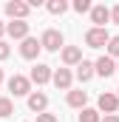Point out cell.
Returning <instances> with one entry per match:
<instances>
[{
	"label": "cell",
	"instance_id": "obj_1",
	"mask_svg": "<svg viewBox=\"0 0 119 122\" xmlns=\"http://www.w3.org/2000/svg\"><path fill=\"white\" fill-rule=\"evenodd\" d=\"M9 91L14 94V97H29V94H31V82H29V77H23V74L9 77Z\"/></svg>",
	"mask_w": 119,
	"mask_h": 122
},
{
	"label": "cell",
	"instance_id": "obj_2",
	"mask_svg": "<svg viewBox=\"0 0 119 122\" xmlns=\"http://www.w3.org/2000/svg\"><path fill=\"white\" fill-rule=\"evenodd\" d=\"M40 46H43L45 51H60V48H62V34H60L57 29H45L43 37H40Z\"/></svg>",
	"mask_w": 119,
	"mask_h": 122
},
{
	"label": "cell",
	"instance_id": "obj_3",
	"mask_svg": "<svg viewBox=\"0 0 119 122\" xmlns=\"http://www.w3.org/2000/svg\"><path fill=\"white\" fill-rule=\"evenodd\" d=\"M108 40H111V34H108L105 29H88L85 31L88 48H102V46H108Z\"/></svg>",
	"mask_w": 119,
	"mask_h": 122
},
{
	"label": "cell",
	"instance_id": "obj_4",
	"mask_svg": "<svg viewBox=\"0 0 119 122\" xmlns=\"http://www.w3.org/2000/svg\"><path fill=\"white\" fill-rule=\"evenodd\" d=\"M29 3H23V0H11V3H6V14L11 17V20H26L29 17Z\"/></svg>",
	"mask_w": 119,
	"mask_h": 122
},
{
	"label": "cell",
	"instance_id": "obj_5",
	"mask_svg": "<svg viewBox=\"0 0 119 122\" xmlns=\"http://www.w3.org/2000/svg\"><path fill=\"white\" fill-rule=\"evenodd\" d=\"M48 80H51V65H45V62H37V65L31 68V74H29V82L45 85Z\"/></svg>",
	"mask_w": 119,
	"mask_h": 122
},
{
	"label": "cell",
	"instance_id": "obj_6",
	"mask_svg": "<svg viewBox=\"0 0 119 122\" xmlns=\"http://www.w3.org/2000/svg\"><path fill=\"white\" fill-rule=\"evenodd\" d=\"M43 51V46H40V40L37 37H26L23 43H20V54L26 57V60H37V54Z\"/></svg>",
	"mask_w": 119,
	"mask_h": 122
},
{
	"label": "cell",
	"instance_id": "obj_7",
	"mask_svg": "<svg viewBox=\"0 0 119 122\" xmlns=\"http://www.w3.org/2000/svg\"><path fill=\"white\" fill-rule=\"evenodd\" d=\"M71 71L68 68H57V71H51V82L57 85L60 91H71Z\"/></svg>",
	"mask_w": 119,
	"mask_h": 122
},
{
	"label": "cell",
	"instance_id": "obj_8",
	"mask_svg": "<svg viewBox=\"0 0 119 122\" xmlns=\"http://www.w3.org/2000/svg\"><path fill=\"white\" fill-rule=\"evenodd\" d=\"M91 20H94V29H105V23L111 20V9L108 6H91Z\"/></svg>",
	"mask_w": 119,
	"mask_h": 122
},
{
	"label": "cell",
	"instance_id": "obj_9",
	"mask_svg": "<svg viewBox=\"0 0 119 122\" xmlns=\"http://www.w3.org/2000/svg\"><path fill=\"white\" fill-rule=\"evenodd\" d=\"M6 34L14 37V40H26V37H29V23H26V20H11V23L6 26Z\"/></svg>",
	"mask_w": 119,
	"mask_h": 122
},
{
	"label": "cell",
	"instance_id": "obj_10",
	"mask_svg": "<svg viewBox=\"0 0 119 122\" xmlns=\"http://www.w3.org/2000/svg\"><path fill=\"white\" fill-rule=\"evenodd\" d=\"M116 108H119V97L116 94H99V111H105V117L108 114H116Z\"/></svg>",
	"mask_w": 119,
	"mask_h": 122
},
{
	"label": "cell",
	"instance_id": "obj_11",
	"mask_svg": "<svg viewBox=\"0 0 119 122\" xmlns=\"http://www.w3.org/2000/svg\"><path fill=\"white\" fill-rule=\"evenodd\" d=\"M114 71H116V62L111 60L108 54H105V57H99V60L94 62V74H99V77H111Z\"/></svg>",
	"mask_w": 119,
	"mask_h": 122
},
{
	"label": "cell",
	"instance_id": "obj_12",
	"mask_svg": "<svg viewBox=\"0 0 119 122\" xmlns=\"http://www.w3.org/2000/svg\"><path fill=\"white\" fill-rule=\"evenodd\" d=\"M29 108L37 111V114H43V111L48 108V97H45L43 91H31L29 94Z\"/></svg>",
	"mask_w": 119,
	"mask_h": 122
},
{
	"label": "cell",
	"instance_id": "obj_13",
	"mask_svg": "<svg viewBox=\"0 0 119 122\" xmlns=\"http://www.w3.org/2000/svg\"><path fill=\"white\" fill-rule=\"evenodd\" d=\"M62 62H65V65H79V62H82V51H79L77 46H65V48H62Z\"/></svg>",
	"mask_w": 119,
	"mask_h": 122
},
{
	"label": "cell",
	"instance_id": "obj_14",
	"mask_svg": "<svg viewBox=\"0 0 119 122\" xmlns=\"http://www.w3.org/2000/svg\"><path fill=\"white\" fill-rule=\"evenodd\" d=\"M85 102H88V94L85 91H68V105H71V108H79V111H82Z\"/></svg>",
	"mask_w": 119,
	"mask_h": 122
},
{
	"label": "cell",
	"instance_id": "obj_15",
	"mask_svg": "<svg viewBox=\"0 0 119 122\" xmlns=\"http://www.w3.org/2000/svg\"><path fill=\"white\" fill-rule=\"evenodd\" d=\"M91 77H94V62L82 60L79 65H77V80H79V82H88Z\"/></svg>",
	"mask_w": 119,
	"mask_h": 122
},
{
	"label": "cell",
	"instance_id": "obj_16",
	"mask_svg": "<svg viewBox=\"0 0 119 122\" xmlns=\"http://www.w3.org/2000/svg\"><path fill=\"white\" fill-rule=\"evenodd\" d=\"M11 114H14L11 99H9V97H0V119H6V117H11Z\"/></svg>",
	"mask_w": 119,
	"mask_h": 122
},
{
	"label": "cell",
	"instance_id": "obj_17",
	"mask_svg": "<svg viewBox=\"0 0 119 122\" xmlns=\"http://www.w3.org/2000/svg\"><path fill=\"white\" fill-rule=\"evenodd\" d=\"M79 122H99V111H96V108H82Z\"/></svg>",
	"mask_w": 119,
	"mask_h": 122
},
{
	"label": "cell",
	"instance_id": "obj_18",
	"mask_svg": "<svg viewBox=\"0 0 119 122\" xmlns=\"http://www.w3.org/2000/svg\"><path fill=\"white\" fill-rule=\"evenodd\" d=\"M65 9H68L65 0H48V11H51V14H62Z\"/></svg>",
	"mask_w": 119,
	"mask_h": 122
},
{
	"label": "cell",
	"instance_id": "obj_19",
	"mask_svg": "<svg viewBox=\"0 0 119 122\" xmlns=\"http://www.w3.org/2000/svg\"><path fill=\"white\" fill-rule=\"evenodd\" d=\"M105 48H108V57H111V60H114V57H119V34L108 40V46H105Z\"/></svg>",
	"mask_w": 119,
	"mask_h": 122
},
{
	"label": "cell",
	"instance_id": "obj_20",
	"mask_svg": "<svg viewBox=\"0 0 119 122\" xmlns=\"http://www.w3.org/2000/svg\"><path fill=\"white\" fill-rule=\"evenodd\" d=\"M74 11H91V0H74Z\"/></svg>",
	"mask_w": 119,
	"mask_h": 122
},
{
	"label": "cell",
	"instance_id": "obj_21",
	"mask_svg": "<svg viewBox=\"0 0 119 122\" xmlns=\"http://www.w3.org/2000/svg\"><path fill=\"white\" fill-rule=\"evenodd\" d=\"M37 122H57V117H54V114H45V111H43V114H37Z\"/></svg>",
	"mask_w": 119,
	"mask_h": 122
},
{
	"label": "cell",
	"instance_id": "obj_22",
	"mask_svg": "<svg viewBox=\"0 0 119 122\" xmlns=\"http://www.w3.org/2000/svg\"><path fill=\"white\" fill-rule=\"evenodd\" d=\"M9 54H11V48H9V43H3V40H0V60H6Z\"/></svg>",
	"mask_w": 119,
	"mask_h": 122
},
{
	"label": "cell",
	"instance_id": "obj_23",
	"mask_svg": "<svg viewBox=\"0 0 119 122\" xmlns=\"http://www.w3.org/2000/svg\"><path fill=\"white\" fill-rule=\"evenodd\" d=\"M111 20H114V23H116V26H119V3H116V6H114V9H111Z\"/></svg>",
	"mask_w": 119,
	"mask_h": 122
},
{
	"label": "cell",
	"instance_id": "obj_24",
	"mask_svg": "<svg viewBox=\"0 0 119 122\" xmlns=\"http://www.w3.org/2000/svg\"><path fill=\"white\" fill-rule=\"evenodd\" d=\"M99 122H119V117H116V114H108L105 119H99Z\"/></svg>",
	"mask_w": 119,
	"mask_h": 122
},
{
	"label": "cell",
	"instance_id": "obj_25",
	"mask_svg": "<svg viewBox=\"0 0 119 122\" xmlns=\"http://www.w3.org/2000/svg\"><path fill=\"white\" fill-rule=\"evenodd\" d=\"M3 34H6V26H3V23H0V37H3Z\"/></svg>",
	"mask_w": 119,
	"mask_h": 122
},
{
	"label": "cell",
	"instance_id": "obj_26",
	"mask_svg": "<svg viewBox=\"0 0 119 122\" xmlns=\"http://www.w3.org/2000/svg\"><path fill=\"white\" fill-rule=\"evenodd\" d=\"M0 82H3V68H0Z\"/></svg>",
	"mask_w": 119,
	"mask_h": 122
},
{
	"label": "cell",
	"instance_id": "obj_27",
	"mask_svg": "<svg viewBox=\"0 0 119 122\" xmlns=\"http://www.w3.org/2000/svg\"><path fill=\"white\" fill-rule=\"evenodd\" d=\"M116 71H119V62H116Z\"/></svg>",
	"mask_w": 119,
	"mask_h": 122
},
{
	"label": "cell",
	"instance_id": "obj_28",
	"mask_svg": "<svg viewBox=\"0 0 119 122\" xmlns=\"http://www.w3.org/2000/svg\"><path fill=\"white\" fill-rule=\"evenodd\" d=\"M116 91H119V88H116ZM116 97H119V94H116Z\"/></svg>",
	"mask_w": 119,
	"mask_h": 122
}]
</instances>
